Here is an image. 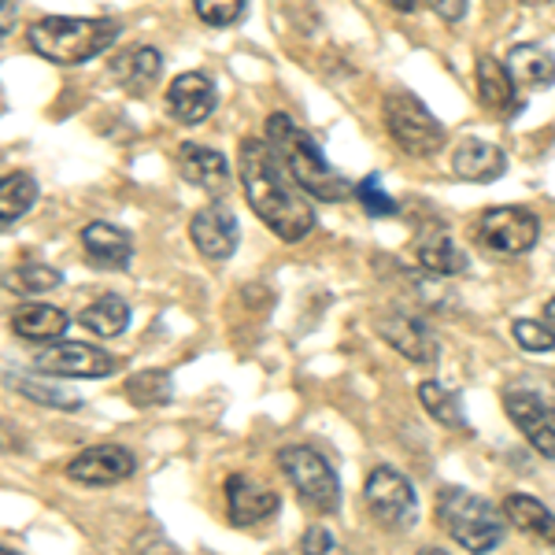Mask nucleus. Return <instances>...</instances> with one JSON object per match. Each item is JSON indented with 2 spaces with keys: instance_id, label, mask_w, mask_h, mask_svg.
I'll list each match as a JSON object with an SVG mask.
<instances>
[{
  "instance_id": "f257e3e1",
  "label": "nucleus",
  "mask_w": 555,
  "mask_h": 555,
  "mask_svg": "<svg viewBox=\"0 0 555 555\" xmlns=\"http://www.w3.org/2000/svg\"><path fill=\"white\" fill-rule=\"evenodd\" d=\"M237 175L245 201L259 219L267 222L274 237L304 241L315 230V208L311 196L293 182L289 167L278 159V152L259 138H245L237 152Z\"/></svg>"
},
{
  "instance_id": "f03ea898",
  "label": "nucleus",
  "mask_w": 555,
  "mask_h": 555,
  "mask_svg": "<svg viewBox=\"0 0 555 555\" xmlns=\"http://www.w3.org/2000/svg\"><path fill=\"white\" fill-rule=\"evenodd\" d=\"M267 145L278 152V159L289 167L293 182L308 196H319V201H326V204H337L348 196V182L341 178V171L330 167V159L322 156V149L308 138V130H300L289 115L274 112L271 119H267Z\"/></svg>"
},
{
  "instance_id": "7ed1b4c3",
  "label": "nucleus",
  "mask_w": 555,
  "mask_h": 555,
  "mask_svg": "<svg viewBox=\"0 0 555 555\" xmlns=\"http://www.w3.org/2000/svg\"><path fill=\"white\" fill-rule=\"evenodd\" d=\"M122 26L107 15H93V20H70V15H44V20L30 23L26 41L41 60L60 67H75L86 60L101 56L119 41Z\"/></svg>"
},
{
  "instance_id": "20e7f679",
  "label": "nucleus",
  "mask_w": 555,
  "mask_h": 555,
  "mask_svg": "<svg viewBox=\"0 0 555 555\" xmlns=\"http://www.w3.org/2000/svg\"><path fill=\"white\" fill-rule=\"evenodd\" d=\"M434 515H437V526L474 555H489L492 548L504 544V533H507L504 512H496L486 496H474V492L460 486L437 489Z\"/></svg>"
},
{
  "instance_id": "39448f33",
  "label": "nucleus",
  "mask_w": 555,
  "mask_h": 555,
  "mask_svg": "<svg viewBox=\"0 0 555 555\" xmlns=\"http://www.w3.org/2000/svg\"><path fill=\"white\" fill-rule=\"evenodd\" d=\"M278 467L289 478L300 504L311 507L315 515H334L341 507V481H337V470L330 467V460L319 449L289 444V449L278 452Z\"/></svg>"
},
{
  "instance_id": "423d86ee",
  "label": "nucleus",
  "mask_w": 555,
  "mask_h": 555,
  "mask_svg": "<svg viewBox=\"0 0 555 555\" xmlns=\"http://www.w3.org/2000/svg\"><path fill=\"white\" fill-rule=\"evenodd\" d=\"M382 119L389 138L397 141L408 156H434L444 145V127L429 107L408 89H392L382 104Z\"/></svg>"
},
{
  "instance_id": "0eeeda50",
  "label": "nucleus",
  "mask_w": 555,
  "mask_h": 555,
  "mask_svg": "<svg viewBox=\"0 0 555 555\" xmlns=\"http://www.w3.org/2000/svg\"><path fill=\"white\" fill-rule=\"evenodd\" d=\"M366 507H371L374 522L385 526V530H411L418 518V496L415 486L392 467H374L371 478L363 486Z\"/></svg>"
},
{
  "instance_id": "6e6552de",
  "label": "nucleus",
  "mask_w": 555,
  "mask_h": 555,
  "mask_svg": "<svg viewBox=\"0 0 555 555\" xmlns=\"http://www.w3.org/2000/svg\"><path fill=\"white\" fill-rule=\"evenodd\" d=\"M541 237V222L533 211L504 204V208H489L478 219V241L500 256H526Z\"/></svg>"
},
{
  "instance_id": "1a4fd4ad",
  "label": "nucleus",
  "mask_w": 555,
  "mask_h": 555,
  "mask_svg": "<svg viewBox=\"0 0 555 555\" xmlns=\"http://www.w3.org/2000/svg\"><path fill=\"white\" fill-rule=\"evenodd\" d=\"M34 366L41 374H52V378H107V374H115L119 360L96 345L52 341L49 348H41L34 356Z\"/></svg>"
},
{
  "instance_id": "9d476101",
  "label": "nucleus",
  "mask_w": 555,
  "mask_h": 555,
  "mask_svg": "<svg viewBox=\"0 0 555 555\" xmlns=\"http://www.w3.org/2000/svg\"><path fill=\"white\" fill-rule=\"evenodd\" d=\"M504 411L507 418L518 426V434L533 444L544 460H555V415L548 411L537 392L530 389H507L504 392Z\"/></svg>"
},
{
  "instance_id": "9b49d317",
  "label": "nucleus",
  "mask_w": 555,
  "mask_h": 555,
  "mask_svg": "<svg viewBox=\"0 0 555 555\" xmlns=\"http://www.w3.org/2000/svg\"><path fill=\"white\" fill-rule=\"evenodd\" d=\"M133 470H138V460H133L130 449H122V444H93V449L78 452L75 460L67 463V478L82 481V486H93V489L127 481Z\"/></svg>"
},
{
  "instance_id": "f8f14e48",
  "label": "nucleus",
  "mask_w": 555,
  "mask_h": 555,
  "mask_svg": "<svg viewBox=\"0 0 555 555\" xmlns=\"http://www.w3.org/2000/svg\"><path fill=\"white\" fill-rule=\"evenodd\" d=\"M378 334H382L385 345L397 348V352L411 363L426 366V363H437V356H441V345H437L434 330H429L423 319L404 315V311H389V315H382Z\"/></svg>"
},
{
  "instance_id": "ddd939ff",
  "label": "nucleus",
  "mask_w": 555,
  "mask_h": 555,
  "mask_svg": "<svg viewBox=\"0 0 555 555\" xmlns=\"http://www.w3.org/2000/svg\"><path fill=\"white\" fill-rule=\"evenodd\" d=\"M190 237L201 248V256L208 259H230L237 253V215L227 204H208L193 215L190 222Z\"/></svg>"
},
{
  "instance_id": "4468645a",
  "label": "nucleus",
  "mask_w": 555,
  "mask_h": 555,
  "mask_svg": "<svg viewBox=\"0 0 555 555\" xmlns=\"http://www.w3.org/2000/svg\"><path fill=\"white\" fill-rule=\"evenodd\" d=\"M278 492L271 486H259L248 474L227 478V515L234 526H259L278 515Z\"/></svg>"
},
{
  "instance_id": "2eb2a0df",
  "label": "nucleus",
  "mask_w": 555,
  "mask_h": 555,
  "mask_svg": "<svg viewBox=\"0 0 555 555\" xmlns=\"http://www.w3.org/2000/svg\"><path fill=\"white\" fill-rule=\"evenodd\" d=\"M215 104H219L215 82L208 75H201V70H185V75H178L171 89H167V112H171L178 122H185V127H196V122L208 119L215 112Z\"/></svg>"
},
{
  "instance_id": "dca6fc26",
  "label": "nucleus",
  "mask_w": 555,
  "mask_h": 555,
  "mask_svg": "<svg viewBox=\"0 0 555 555\" xmlns=\"http://www.w3.org/2000/svg\"><path fill=\"white\" fill-rule=\"evenodd\" d=\"M178 171L190 185L196 190L211 193V196H222L230 190V164L222 152H215L208 145H196V141H185L178 149Z\"/></svg>"
},
{
  "instance_id": "f3484780",
  "label": "nucleus",
  "mask_w": 555,
  "mask_h": 555,
  "mask_svg": "<svg viewBox=\"0 0 555 555\" xmlns=\"http://www.w3.org/2000/svg\"><path fill=\"white\" fill-rule=\"evenodd\" d=\"M82 248L89 263L104 267V271H122L133 259V241L127 230L112 227V222H89L82 230Z\"/></svg>"
},
{
  "instance_id": "a211bd4d",
  "label": "nucleus",
  "mask_w": 555,
  "mask_h": 555,
  "mask_svg": "<svg viewBox=\"0 0 555 555\" xmlns=\"http://www.w3.org/2000/svg\"><path fill=\"white\" fill-rule=\"evenodd\" d=\"M452 171H455V178H463V182L486 185V182H496V178L507 171V156H504V149L489 145V141L467 138L460 149H455Z\"/></svg>"
},
{
  "instance_id": "6ab92c4d",
  "label": "nucleus",
  "mask_w": 555,
  "mask_h": 555,
  "mask_svg": "<svg viewBox=\"0 0 555 555\" xmlns=\"http://www.w3.org/2000/svg\"><path fill=\"white\" fill-rule=\"evenodd\" d=\"M515 89V78L507 75V67L496 56H478V96L486 104V112L500 115V119H512L518 112Z\"/></svg>"
},
{
  "instance_id": "aec40b11",
  "label": "nucleus",
  "mask_w": 555,
  "mask_h": 555,
  "mask_svg": "<svg viewBox=\"0 0 555 555\" xmlns=\"http://www.w3.org/2000/svg\"><path fill=\"white\" fill-rule=\"evenodd\" d=\"M507 75L522 89H548L555 86V56L544 44H515L507 56Z\"/></svg>"
},
{
  "instance_id": "412c9836",
  "label": "nucleus",
  "mask_w": 555,
  "mask_h": 555,
  "mask_svg": "<svg viewBox=\"0 0 555 555\" xmlns=\"http://www.w3.org/2000/svg\"><path fill=\"white\" fill-rule=\"evenodd\" d=\"M500 512H504L507 526H515V530L530 533V537H537V541H544V544H552V548H555V512H548V507H544L537 496L512 492Z\"/></svg>"
},
{
  "instance_id": "4be33fe9",
  "label": "nucleus",
  "mask_w": 555,
  "mask_h": 555,
  "mask_svg": "<svg viewBox=\"0 0 555 555\" xmlns=\"http://www.w3.org/2000/svg\"><path fill=\"white\" fill-rule=\"evenodd\" d=\"M67 311L52 308V304H23L12 319V330L23 341H56L67 330Z\"/></svg>"
},
{
  "instance_id": "5701e85b",
  "label": "nucleus",
  "mask_w": 555,
  "mask_h": 555,
  "mask_svg": "<svg viewBox=\"0 0 555 555\" xmlns=\"http://www.w3.org/2000/svg\"><path fill=\"white\" fill-rule=\"evenodd\" d=\"M159 70H164V60H159V52L149 49V44L122 52V56L112 64L115 82H119L122 89H130V93H149L152 82L159 78Z\"/></svg>"
},
{
  "instance_id": "b1692460",
  "label": "nucleus",
  "mask_w": 555,
  "mask_h": 555,
  "mask_svg": "<svg viewBox=\"0 0 555 555\" xmlns=\"http://www.w3.org/2000/svg\"><path fill=\"white\" fill-rule=\"evenodd\" d=\"M418 263H423V271L437 274V278H452V274H463L467 271V253H463L455 241L444 234V230H437V234H429L418 241Z\"/></svg>"
},
{
  "instance_id": "393cba45",
  "label": "nucleus",
  "mask_w": 555,
  "mask_h": 555,
  "mask_svg": "<svg viewBox=\"0 0 555 555\" xmlns=\"http://www.w3.org/2000/svg\"><path fill=\"white\" fill-rule=\"evenodd\" d=\"M34 204H38V182L30 175L12 171L0 178V230L12 227L15 219H23Z\"/></svg>"
},
{
  "instance_id": "a878e982",
  "label": "nucleus",
  "mask_w": 555,
  "mask_h": 555,
  "mask_svg": "<svg viewBox=\"0 0 555 555\" xmlns=\"http://www.w3.org/2000/svg\"><path fill=\"white\" fill-rule=\"evenodd\" d=\"M78 322L96 337H119L122 330L130 326V308L122 297H101V300L89 304V308H82Z\"/></svg>"
},
{
  "instance_id": "bb28decb",
  "label": "nucleus",
  "mask_w": 555,
  "mask_h": 555,
  "mask_svg": "<svg viewBox=\"0 0 555 555\" xmlns=\"http://www.w3.org/2000/svg\"><path fill=\"white\" fill-rule=\"evenodd\" d=\"M418 400H423L426 415H429V418H437L441 426H449V429H467V415H463L460 397L444 389L441 382H423V385H418Z\"/></svg>"
},
{
  "instance_id": "cd10ccee",
  "label": "nucleus",
  "mask_w": 555,
  "mask_h": 555,
  "mask_svg": "<svg viewBox=\"0 0 555 555\" xmlns=\"http://www.w3.org/2000/svg\"><path fill=\"white\" fill-rule=\"evenodd\" d=\"M60 274L56 267H44V263H23V267H12L0 278L8 293H20V297H30V293H49L60 285Z\"/></svg>"
},
{
  "instance_id": "c85d7f7f",
  "label": "nucleus",
  "mask_w": 555,
  "mask_h": 555,
  "mask_svg": "<svg viewBox=\"0 0 555 555\" xmlns=\"http://www.w3.org/2000/svg\"><path fill=\"white\" fill-rule=\"evenodd\" d=\"M175 392V382L167 371H141L133 374V378L127 382V397L133 400L138 408H159L167 404Z\"/></svg>"
},
{
  "instance_id": "c756f323",
  "label": "nucleus",
  "mask_w": 555,
  "mask_h": 555,
  "mask_svg": "<svg viewBox=\"0 0 555 555\" xmlns=\"http://www.w3.org/2000/svg\"><path fill=\"white\" fill-rule=\"evenodd\" d=\"M12 389H20L26 400H34V404H44V408H60V411H75L82 400L75 397V392H67V389H60V385H41V382H34V378H15V374H8L4 378Z\"/></svg>"
},
{
  "instance_id": "7c9ffc66",
  "label": "nucleus",
  "mask_w": 555,
  "mask_h": 555,
  "mask_svg": "<svg viewBox=\"0 0 555 555\" xmlns=\"http://www.w3.org/2000/svg\"><path fill=\"white\" fill-rule=\"evenodd\" d=\"M515 345L526 348V352H552L555 348V334L548 322H537V319H518L512 326Z\"/></svg>"
},
{
  "instance_id": "2f4dec72",
  "label": "nucleus",
  "mask_w": 555,
  "mask_h": 555,
  "mask_svg": "<svg viewBox=\"0 0 555 555\" xmlns=\"http://www.w3.org/2000/svg\"><path fill=\"white\" fill-rule=\"evenodd\" d=\"M193 8L208 26H234L245 15V0H193Z\"/></svg>"
},
{
  "instance_id": "473e14b6",
  "label": "nucleus",
  "mask_w": 555,
  "mask_h": 555,
  "mask_svg": "<svg viewBox=\"0 0 555 555\" xmlns=\"http://www.w3.org/2000/svg\"><path fill=\"white\" fill-rule=\"evenodd\" d=\"M356 196H360L363 211H366V215H374V219H385V215H397V201H392V196L382 190L378 175L363 178V182L356 185Z\"/></svg>"
},
{
  "instance_id": "72a5a7b5",
  "label": "nucleus",
  "mask_w": 555,
  "mask_h": 555,
  "mask_svg": "<svg viewBox=\"0 0 555 555\" xmlns=\"http://www.w3.org/2000/svg\"><path fill=\"white\" fill-rule=\"evenodd\" d=\"M300 552H304V555H345L341 541H337V537L330 533L326 526H319V522L304 530V537H300Z\"/></svg>"
},
{
  "instance_id": "f704fd0d",
  "label": "nucleus",
  "mask_w": 555,
  "mask_h": 555,
  "mask_svg": "<svg viewBox=\"0 0 555 555\" xmlns=\"http://www.w3.org/2000/svg\"><path fill=\"white\" fill-rule=\"evenodd\" d=\"M426 8H434L444 23H460L467 15V0H423Z\"/></svg>"
},
{
  "instance_id": "c9c22d12",
  "label": "nucleus",
  "mask_w": 555,
  "mask_h": 555,
  "mask_svg": "<svg viewBox=\"0 0 555 555\" xmlns=\"http://www.w3.org/2000/svg\"><path fill=\"white\" fill-rule=\"evenodd\" d=\"M15 20H20V0H0V38L12 34Z\"/></svg>"
},
{
  "instance_id": "e433bc0d",
  "label": "nucleus",
  "mask_w": 555,
  "mask_h": 555,
  "mask_svg": "<svg viewBox=\"0 0 555 555\" xmlns=\"http://www.w3.org/2000/svg\"><path fill=\"white\" fill-rule=\"evenodd\" d=\"M392 8H397V12H415L418 4H423V0H389Z\"/></svg>"
},
{
  "instance_id": "4c0bfd02",
  "label": "nucleus",
  "mask_w": 555,
  "mask_h": 555,
  "mask_svg": "<svg viewBox=\"0 0 555 555\" xmlns=\"http://www.w3.org/2000/svg\"><path fill=\"white\" fill-rule=\"evenodd\" d=\"M544 322H548V326H552V334H555V297H552L548 304H544Z\"/></svg>"
},
{
  "instance_id": "58836bf2",
  "label": "nucleus",
  "mask_w": 555,
  "mask_h": 555,
  "mask_svg": "<svg viewBox=\"0 0 555 555\" xmlns=\"http://www.w3.org/2000/svg\"><path fill=\"white\" fill-rule=\"evenodd\" d=\"M418 555H449V552H441V548H423Z\"/></svg>"
},
{
  "instance_id": "ea45409f",
  "label": "nucleus",
  "mask_w": 555,
  "mask_h": 555,
  "mask_svg": "<svg viewBox=\"0 0 555 555\" xmlns=\"http://www.w3.org/2000/svg\"><path fill=\"white\" fill-rule=\"evenodd\" d=\"M0 555H20V552H12V548H4V544H0Z\"/></svg>"
},
{
  "instance_id": "a19ab883",
  "label": "nucleus",
  "mask_w": 555,
  "mask_h": 555,
  "mask_svg": "<svg viewBox=\"0 0 555 555\" xmlns=\"http://www.w3.org/2000/svg\"><path fill=\"white\" fill-rule=\"evenodd\" d=\"M526 4H544V0H526Z\"/></svg>"
}]
</instances>
